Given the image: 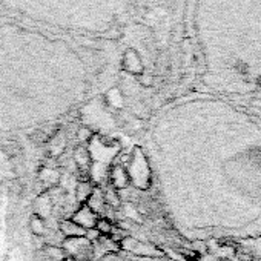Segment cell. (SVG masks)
<instances>
[{"label": "cell", "instance_id": "obj_10", "mask_svg": "<svg viewBox=\"0 0 261 261\" xmlns=\"http://www.w3.org/2000/svg\"><path fill=\"white\" fill-rule=\"evenodd\" d=\"M85 238H86L88 241H96V240L100 238V232H98L96 228H86V230H85Z\"/></svg>", "mask_w": 261, "mask_h": 261}, {"label": "cell", "instance_id": "obj_4", "mask_svg": "<svg viewBox=\"0 0 261 261\" xmlns=\"http://www.w3.org/2000/svg\"><path fill=\"white\" fill-rule=\"evenodd\" d=\"M60 230L63 232V235L68 238H80V237H85L86 229L80 226L77 221H63L60 225Z\"/></svg>", "mask_w": 261, "mask_h": 261}, {"label": "cell", "instance_id": "obj_2", "mask_svg": "<svg viewBox=\"0 0 261 261\" xmlns=\"http://www.w3.org/2000/svg\"><path fill=\"white\" fill-rule=\"evenodd\" d=\"M204 82L228 96L261 88V0H192Z\"/></svg>", "mask_w": 261, "mask_h": 261}, {"label": "cell", "instance_id": "obj_1", "mask_svg": "<svg viewBox=\"0 0 261 261\" xmlns=\"http://www.w3.org/2000/svg\"><path fill=\"white\" fill-rule=\"evenodd\" d=\"M167 134L175 198L195 232L261 223V120L226 98L198 97L179 106Z\"/></svg>", "mask_w": 261, "mask_h": 261}, {"label": "cell", "instance_id": "obj_7", "mask_svg": "<svg viewBox=\"0 0 261 261\" xmlns=\"http://www.w3.org/2000/svg\"><path fill=\"white\" fill-rule=\"evenodd\" d=\"M31 229H33V232L35 235H42L43 234V230H45V223H43V220L39 217V215H34L33 218H31Z\"/></svg>", "mask_w": 261, "mask_h": 261}, {"label": "cell", "instance_id": "obj_8", "mask_svg": "<svg viewBox=\"0 0 261 261\" xmlns=\"http://www.w3.org/2000/svg\"><path fill=\"white\" fill-rule=\"evenodd\" d=\"M77 197H79V200H86L88 197H91V188H89V184H86V183L79 184V188H77Z\"/></svg>", "mask_w": 261, "mask_h": 261}, {"label": "cell", "instance_id": "obj_5", "mask_svg": "<svg viewBox=\"0 0 261 261\" xmlns=\"http://www.w3.org/2000/svg\"><path fill=\"white\" fill-rule=\"evenodd\" d=\"M74 158H76V162L80 167H86L89 164V154L85 147H79L76 149V152H74Z\"/></svg>", "mask_w": 261, "mask_h": 261}, {"label": "cell", "instance_id": "obj_6", "mask_svg": "<svg viewBox=\"0 0 261 261\" xmlns=\"http://www.w3.org/2000/svg\"><path fill=\"white\" fill-rule=\"evenodd\" d=\"M45 254L48 258L51 260H55V261H60L65 258V252H63V249L57 247V246H46L45 247Z\"/></svg>", "mask_w": 261, "mask_h": 261}, {"label": "cell", "instance_id": "obj_3", "mask_svg": "<svg viewBox=\"0 0 261 261\" xmlns=\"http://www.w3.org/2000/svg\"><path fill=\"white\" fill-rule=\"evenodd\" d=\"M18 18L52 30L100 34L115 28L128 11L126 0H0Z\"/></svg>", "mask_w": 261, "mask_h": 261}, {"label": "cell", "instance_id": "obj_9", "mask_svg": "<svg viewBox=\"0 0 261 261\" xmlns=\"http://www.w3.org/2000/svg\"><path fill=\"white\" fill-rule=\"evenodd\" d=\"M96 229L100 232V234H111V230H113V225H111L108 220H98Z\"/></svg>", "mask_w": 261, "mask_h": 261}, {"label": "cell", "instance_id": "obj_11", "mask_svg": "<svg viewBox=\"0 0 261 261\" xmlns=\"http://www.w3.org/2000/svg\"><path fill=\"white\" fill-rule=\"evenodd\" d=\"M77 137H79L80 142H88V140L92 137V132H91V129H88V128H80L79 132H77Z\"/></svg>", "mask_w": 261, "mask_h": 261}]
</instances>
